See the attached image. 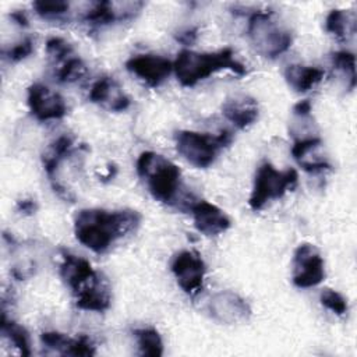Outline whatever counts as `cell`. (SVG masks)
Returning a JSON list of instances; mask_svg holds the SVG:
<instances>
[{
  "instance_id": "obj_7",
  "label": "cell",
  "mask_w": 357,
  "mask_h": 357,
  "mask_svg": "<svg viewBox=\"0 0 357 357\" xmlns=\"http://www.w3.org/2000/svg\"><path fill=\"white\" fill-rule=\"evenodd\" d=\"M325 279V262L319 250L310 243L300 244L291 259V282L298 289H310Z\"/></svg>"
},
{
  "instance_id": "obj_3",
  "label": "cell",
  "mask_w": 357,
  "mask_h": 357,
  "mask_svg": "<svg viewBox=\"0 0 357 357\" xmlns=\"http://www.w3.org/2000/svg\"><path fill=\"white\" fill-rule=\"evenodd\" d=\"M135 169L156 201L166 205L177 204L183 183L181 170L176 163L160 153L145 151L138 156Z\"/></svg>"
},
{
  "instance_id": "obj_17",
  "label": "cell",
  "mask_w": 357,
  "mask_h": 357,
  "mask_svg": "<svg viewBox=\"0 0 357 357\" xmlns=\"http://www.w3.org/2000/svg\"><path fill=\"white\" fill-rule=\"evenodd\" d=\"M222 114L238 130H245L258 120V102L248 95L230 96L222 105Z\"/></svg>"
},
{
  "instance_id": "obj_6",
  "label": "cell",
  "mask_w": 357,
  "mask_h": 357,
  "mask_svg": "<svg viewBox=\"0 0 357 357\" xmlns=\"http://www.w3.org/2000/svg\"><path fill=\"white\" fill-rule=\"evenodd\" d=\"M298 181V174L294 169L278 170L271 162H264L257 169L252 190L248 198V205L252 211H261L271 201L282 198L287 191H291Z\"/></svg>"
},
{
  "instance_id": "obj_1",
  "label": "cell",
  "mask_w": 357,
  "mask_h": 357,
  "mask_svg": "<svg viewBox=\"0 0 357 357\" xmlns=\"http://www.w3.org/2000/svg\"><path fill=\"white\" fill-rule=\"evenodd\" d=\"M141 215L134 209L86 208L74 216L75 238L96 254L107 252L117 240L137 230Z\"/></svg>"
},
{
  "instance_id": "obj_8",
  "label": "cell",
  "mask_w": 357,
  "mask_h": 357,
  "mask_svg": "<svg viewBox=\"0 0 357 357\" xmlns=\"http://www.w3.org/2000/svg\"><path fill=\"white\" fill-rule=\"evenodd\" d=\"M170 271L180 289L188 296H195L202 289L206 266L197 251L183 250L177 252L170 262Z\"/></svg>"
},
{
  "instance_id": "obj_28",
  "label": "cell",
  "mask_w": 357,
  "mask_h": 357,
  "mask_svg": "<svg viewBox=\"0 0 357 357\" xmlns=\"http://www.w3.org/2000/svg\"><path fill=\"white\" fill-rule=\"evenodd\" d=\"M32 7L39 17L50 20V18H59L60 15L66 14L70 8V4L67 1L53 0V1H35Z\"/></svg>"
},
{
  "instance_id": "obj_32",
  "label": "cell",
  "mask_w": 357,
  "mask_h": 357,
  "mask_svg": "<svg viewBox=\"0 0 357 357\" xmlns=\"http://www.w3.org/2000/svg\"><path fill=\"white\" fill-rule=\"evenodd\" d=\"M311 110H312V106H311V102L308 99H304V100H300L298 103H296L291 109L293 112V116H310L311 114Z\"/></svg>"
},
{
  "instance_id": "obj_11",
  "label": "cell",
  "mask_w": 357,
  "mask_h": 357,
  "mask_svg": "<svg viewBox=\"0 0 357 357\" xmlns=\"http://www.w3.org/2000/svg\"><path fill=\"white\" fill-rule=\"evenodd\" d=\"M75 305L84 311L103 312L110 308L112 291L107 279L98 271L85 279L74 291Z\"/></svg>"
},
{
  "instance_id": "obj_22",
  "label": "cell",
  "mask_w": 357,
  "mask_h": 357,
  "mask_svg": "<svg viewBox=\"0 0 357 357\" xmlns=\"http://www.w3.org/2000/svg\"><path fill=\"white\" fill-rule=\"evenodd\" d=\"M1 333L4 337L10 340V343L18 349V351L22 356L31 354V342L29 335L24 326L13 321L11 318H7V314L3 311L1 314Z\"/></svg>"
},
{
  "instance_id": "obj_18",
  "label": "cell",
  "mask_w": 357,
  "mask_h": 357,
  "mask_svg": "<svg viewBox=\"0 0 357 357\" xmlns=\"http://www.w3.org/2000/svg\"><path fill=\"white\" fill-rule=\"evenodd\" d=\"M40 340L43 346L52 349L64 356H93L96 354L95 344L92 340L85 336L79 335L78 337H70L66 333H60L57 331L43 332L40 335Z\"/></svg>"
},
{
  "instance_id": "obj_5",
  "label": "cell",
  "mask_w": 357,
  "mask_h": 357,
  "mask_svg": "<svg viewBox=\"0 0 357 357\" xmlns=\"http://www.w3.org/2000/svg\"><path fill=\"white\" fill-rule=\"evenodd\" d=\"M231 139V132L226 130L215 135L191 130H180L174 134L177 152L197 169H206L213 165L220 151L227 146Z\"/></svg>"
},
{
  "instance_id": "obj_4",
  "label": "cell",
  "mask_w": 357,
  "mask_h": 357,
  "mask_svg": "<svg viewBox=\"0 0 357 357\" xmlns=\"http://www.w3.org/2000/svg\"><path fill=\"white\" fill-rule=\"evenodd\" d=\"M247 36L252 49L266 59L286 53L293 43L291 32L272 11H254L248 18Z\"/></svg>"
},
{
  "instance_id": "obj_20",
  "label": "cell",
  "mask_w": 357,
  "mask_h": 357,
  "mask_svg": "<svg viewBox=\"0 0 357 357\" xmlns=\"http://www.w3.org/2000/svg\"><path fill=\"white\" fill-rule=\"evenodd\" d=\"M73 149H74V139L70 135L63 134V135L57 137L49 145L47 151L43 153V156H42L43 169L52 183L56 181V173H57L60 163L63 162V159L66 156H68L73 152Z\"/></svg>"
},
{
  "instance_id": "obj_23",
  "label": "cell",
  "mask_w": 357,
  "mask_h": 357,
  "mask_svg": "<svg viewBox=\"0 0 357 357\" xmlns=\"http://www.w3.org/2000/svg\"><path fill=\"white\" fill-rule=\"evenodd\" d=\"M134 337L142 356L160 357L163 354V340L155 328H138L134 331Z\"/></svg>"
},
{
  "instance_id": "obj_21",
  "label": "cell",
  "mask_w": 357,
  "mask_h": 357,
  "mask_svg": "<svg viewBox=\"0 0 357 357\" xmlns=\"http://www.w3.org/2000/svg\"><path fill=\"white\" fill-rule=\"evenodd\" d=\"M326 32L332 33L337 39H349L356 32V18L354 14L346 10H332L325 20Z\"/></svg>"
},
{
  "instance_id": "obj_10",
  "label": "cell",
  "mask_w": 357,
  "mask_h": 357,
  "mask_svg": "<svg viewBox=\"0 0 357 357\" xmlns=\"http://www.w3.org/2000/svg\"><path fill=\"white\" fill-rule=\"evenodd\" d=\"M206 311L213 321L225 325L241 324L251 317L248 303L231 290H222L212 294L206 304Z\"/></svg>"
},
{
  "instance_id": "obj_19",
  "label": "cell",
  "mask_w": 357,
  "mask_h": 357,
  "mask_svg": "<svg viewBox=\"0 0 357 357\" xmlns=\"http://www.w3.org/2000/svg\"><path fill=\"white\" fill-rule=\"evenodd\" d=\"M283 75H284L287 85L293 91H296L298 93H304V92H308L310 89H312L315 85H318L322 81L325 71L315 66L289 64L284 68Z\"/></svg>"
},
{
  "instance_id": "obj_26",
  "label": "cell",
  "mask_w": 357,
  "mask_h": 357,
  "mask_svg": "<svg viewBox=\"0 0 357 357\" xmlns=\"http://www.w3.org/2000/svg\"><path fill=\"white\" fill-rule=\"evenodd\" d=\"M46 53H47L49 59L54 64H61L68 57L74 56L71 45L67 40H64L63 38H57V36L47 39V42H46Z\"/></svg>"
},
{
  "instance_id": "obj_33",
  "label": "cell",
  "mask_w": 357,
  "mask_h": 357,
  "mask_svg": "<svg viewBox=\"0 0 357 357\" xmlns=\"http://www.w3.org/2000/svg\"><path fill=\"white\" fill-rule=\"evenodd\" d=\"M10 18L17 24V25H20V26H28L29 25V21H28V17H26V14L24 13V11H13L11 14H10Z\"/></svg>"
},
{
  "instance_id": "obj_15",
  "label": "cell",
  "mask_w": 357,
  "mask_h": 357,
  "mask_svg": "<svg viewBox=\"0 0 357 357\" xmlns=\"http://www.w3.org/2000/svg\"><path fill=\"white\" fill-rule=\"evenodd\" d=\"M322 148L324 142L318 135L297 138L291 146V155L301 169L310 173H318L332 167Z\"/></svg>"
},
{
  "instance_id": "obj_27",
  "label": "cell",
  "mask_w": 357,
  "mask_h": 357,
  "mask_svg": "<svg viewBox=\"0 0 357 357\" xmlns=\"http://www.w3.org/2000/svg\"><path fill=\"white\" fill-rule=\"evenodd\" d=\"M319 301L326 310L332 311L339 317H343L344 314H347L349 307H347L346 298L333 289H324L319 294Z\"/></svg>"
},
{
  "instance_id": "obj_25",
  "label": "cell",
  "mask_w": 357,
  "mask_h": 357,
  "mask_svg": "<svg viewBox=\"0 0 357 357\" xmlns=\"http://www.w3.org/2000/svg\"><path fill=\"white\" fill-rule=\"evenodd\" d=\"M333 67L346 78L347 88L351 91L356 86V56L349 50H337L332 54Z\"/></svg>"
},
{
  "instance_id": "obj_31",
  "label": "cell",
  "mask_w": 357,
  "mask_h": 357,
  "mask_svg": "<svg viewBox=\"0 0 357 357\" xmlns=\"http://www.w3.org/2000/svg\"><path fill=\"white\" fill-rule=\"evenodd\" d=\"M17 211L22 215H33L38 209V205L35 202V199L32 198H24V199H20L17 201Z\"/></svg>"
},
{
  "instance_id": "obj_13",
  "label": "cell",
  "mask_w": 357,
  "mask_h": 357,
  "mask_svg": "<svg viewBox=\"0 0 357 357\" xmlns=\"http://www.w3.org/2000/svg\"><path fill=\"white\" fill-rule=\"evenodd\" d=\"M142 7V1H95L85 11L84 21L95 26H103L116 21L132 18Z\"/></svg>"
},
{
  "instance_id": "obj_30",
  "label": "cell",
  "mask_w": 357,
  "mask_h": 357,
  "mask_svg": "<svg viewBox=\"0 0 357 357\" xmlns=\"http://www.w3.org/2000/svg\"><path fill=\"white\" fill-rule=\"evenodd\" d=\"M197 38H198V29L197 28H187L184 31H180L178 35L176 36V39L180 43L185 45V46H191L192 43H195Z\"/></svg>"
},
{
  "instance_id": "obj_14",
  "label": "cell",
  "mask_w": 357,
  "mask_h": 357,
  "mask_svg": "<svg viewBox=\"0 0 357 357\" xmlns=\"http://www.w3.org/2000/svg\"><path fill=\"white\" fill-rule=\"evenodd\" d=\"M188 209L195 229L208 237L219 236L231 226V220L225 211L208 201L195 199Z\"/></svg>"
},
{
  "instance_id": "obj_2",
  "label": "cell",
  "mask_w": 357,
  "mask_h": 357,
  "mask_svg": "<svg viewBox=\"0 0 357 357\" xmlns=\"http://www.w3.org/2000/svg\"><path fill=\"white\" fill-rule=\"evenodd\" d=\"M222 70H230L237 75L247 74L245 66L236 59L230 47L208 53L184 49L173 63L176 78L183 86H194Z\"/></svg>"
},
{
  "instance_id": "obj_16",
  "label": "cell",
  "mask_w": 357,
  "mask_h": 357,
  "mask_svg": "<svg viewBox=\"0 0 357 357\" xmlns=\"http://www.w3.org/2000/svg\"><path fill=\"white\" fill-rule=\"evenodd\" d=\"M89 100L109 112H124L130 107L131 99L112 77L96 79L89 89Z\"/></svg>"
},
{
  "instance_id": "obj_9",
  "label": "cell",
  "mask_w": 357,
  "mask_h": 357,
  "mask_svg": "<svg viewBox=\"0 0 357 357\" xmlns=\"http://www.w3.org/2000/svg\"><path fill=\"white\" fill-rule=\"evenodd\" d=\"M26 103L31 114L39 121L60 120L67 114L64 98L40 82H35L28 86Z\"/></svg>"
},
{
  "instance_id": "obj_12",
  "label": "cell",
  "mask_w": 357,
  "mask_h": 357,
  "mask_svg": "<svg viewBox=\"0 0 357 357\" xmlns=\"http://www.w3.org/2000/svg\"><path fill=\"white\" fill-rule=\"evenodd\" d=\"M126 68L145 85L156 88L173 71V63L159 54H137L126 61Z\"/></svg>"
},
{
  "instance_id": "obj_29",
  "label": "cell",
  "mask_w": 357,
  "mask_h": 357,
  "mask_svg": "<svg viewBox=\"0 0 357 357\" xmlns=\"http://www.w3.org/2000/svg\"><path fill=\"white\" fill-rule=\"evenodd\" d=\"M33 43L35 42H33V39L31 36L24 38L22 40H20L11 49L7 50V53H6L7 59L10 61H21V60L26 59L33 52Z\"/></svg>"
},
{
  "instance_id": "obj_24",
  "label": "cell",
  "mask_w": 357,
  "mask_h": 357,
  "mask_svg": "<svg viewBox=\"0 0 357 357\" xmlns=\"http://www.w3.org/2000/svg\"><path fill=\"white\" fill-rule=\"evenodd\" d=\"M86 74V64L78 56H71L63 61L56 73V78L61 84H71L81 79Z\"/></svg>"
}]
</instances>
